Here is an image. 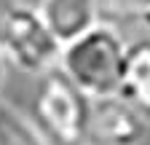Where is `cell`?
Here are the masks:
<instances>
[{
	"label": "cell",
	"mask_w": 150,
	"mask_h": 145,
	"mask_svg": "<svg viewBox=\"0 0 150 145\" xmlns=\"http://www.w3.org/2000/svg\"><path fill=\"white\" fill-rule=\"evenodd\" d=\"M62 41L54 35L38 6L8 3L0 14V57L8 67L43 78L59 67Z\"/></svg>",
	"instance_id": "obj_2"
},
{
	"label": "cell",
	"mask_w": 150,
	"mask_h": 145,
	"mask_svg": "<svg viewBox=\"0 0 150 145\" xmlns=\"http://www.w3.org/2000/svg\"><path fill=\"white\" fill-rule=\"evenodd\" d=\"M129 41L121 27L97 22L62 46L59 70L81 89L88 100H105L118 94Z\"/></svg>",
	"instance_id": "obj_1"
},
{
	"label": "cell",
	"mask_w": 150,
	"mask_h": 145,
	"mask_svg": "<svg viewBox=\"0 0 150 145\" xmlns=\"http://www.w3.org/2000/svg\"><path fill=\"white\" fill-rule=\"evenodd\" d=\"M150 137V118L118 94L94 100L83 145H145Z\"/></svg>",
	"instance_id": "obj_4"
},
{
	"label": "cell",
	"mask_w": 150,
	"mask_h": 145,
	"mask_svg": "<svg viewBox=\"0 0 150 145\" xmlns=\"http://www.w3.org/2000/svg\"><path fill=\"white\" fill-rule=\"evenodd\" d=\"M118 97L150 118V35L129 41Z\"/></svg>",
	"instance_id": "obj_6"
},
{
	"label": "cell",
	"mask_w": 150,
	"mask_h": 145,
	"mask_svg": "<svg viewBox=\"0 0 150 145\" xmlns=\"http://www.w3.org/2000/svg\"><path fill=\"white\" fill-rule=\"evenodd\" d=\"M134 24H142L145 30H150V0H139V8H137V22Z\"/></svg>",
	"instance_id": "obj_8"
},
{
	"label": "cell",
	"mask_w": 150,
	"mask_h": 145,
	"mask_svg": "<svg viewBox=\"0 0 150 145\" xmlns=\"http://www.w3.org/2000/svg\"><path fill=\"white\" fill-rule=\"evenodd\" d=\"M91 105L78 86L56 67L40 78L32 102V118L51 145H83L91 118Z\"/></svg>",
	"instance_id": "obj_3"
},
{
	"label": "cell",
	"mask_w": 150,
	"mask_h": 145,
	"mask_svg": "<svg viewBox=\"0 0 150 145\" xmlns=\"http://www.w3.org/2000/svg\"><path fill=\"white\" fill-rule=\"evenodd\" d=\"M6 70H8V65H6L3 57H0V92H3V83H6Z\"/></svg>",
	"instance_id": "obj_9"
},
{
	"label": "cell",
	"mask_w": 150,
	"mask_h": 145,
	"mask_svg": "<svg viewBox=\"0 0 150 145\" xmlns=\"http://www.w3.org/2000/svg\"><path fill=\"white\" fill-rule=\"evenodd\" d=\"M0 145H51L35 118L0 100Z\"/></svg>",
	"instance_id": "obj_7"
},
{
	"label": "cell",
	"mask_w": 150,
	"mask_h": 145,
	"mask_svg": "<svg viewBox=\"0 0 150 145\" xmlns=\"http://www.w3.org/2000/svg\"><path fill=\"white\" fill-rule=\"evenodd\" d=\"M35 6L62 43L102 22V0H38Z\"/></svg>",
	"instance_id": "obj_5"
}]
</instances>
